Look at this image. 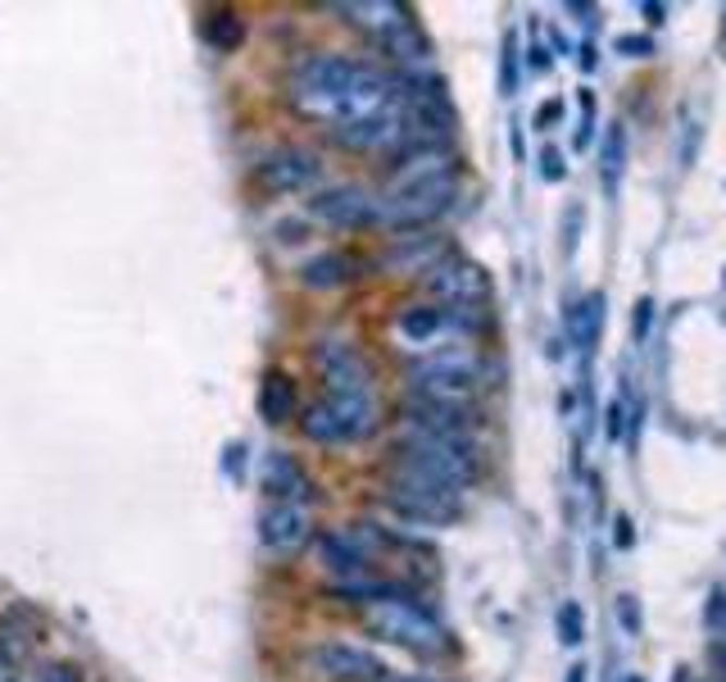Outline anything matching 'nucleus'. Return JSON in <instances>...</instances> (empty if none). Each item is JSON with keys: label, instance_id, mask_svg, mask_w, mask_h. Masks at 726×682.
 Returning <instances> with one entry per match:
<instances>
[{"label": "nucleus", "instance_id": "nucleus-1", "mask_svg": "<svg viewBox=\"0 0 726 682\" xmlns=\"http://www.w3.org/2000/svg\"><path fill=\"white\" fill-rule=\"evenodd\" d=\"M291 106L304 119L327 123V133L354 128V123L386 119L404 110L400 73H386L354 55H309L291 73Z\"/></svg>", "mask_w": 726, "mask_h": 682}, {"label": "nucleus", "instance_id": "nucleus-2", "mask_svg": "<svg viewBox=\"0 0 726 682\" xmlns=\"http://www.w3.org/2000/svg\"><path fill=\"white\" fill-rule=\"evenodd\" d=\"M386 473H409V478H423V483H440V487L463 492V487H473L481 478V446H477V437L400 433Z\"/></svg>", "mask_w": 726, "mask_h": 682}, {"label": "nucleus", "instance_id": "nucleus-3", "mask_svg": "<svg viewBox=\"0 0 726 682\" xmlns=\"http://www.w3.org/2000/svg\"><path fill=\"white\" fill-rule=\"evenodd\" d=\"M486 387V360L468 342L436 346L409 364V396L436 400V406H477Z\"/></svg>", "mask_w": 726, "mask_h": 682}, {"label": "nucleus", "instance_id": "nucleus-4", "mask_svg": "<svg viewBox=\"0 0 726 682\" xmlns=\"http://www.w3.org/2000/svg\"><path fill=\"white\" fill-rule=\"evenodd\" d=\"M363 619H368V628L391 642V646H404V650H418V655H440L450 650V637L446 628H440V619L431 610H423L413 596H386V600H373L368 610H363Z\"/></svg>", "mask_w": 726, "mask_h": 682}, {"label": "nucleus", "instance_id": "nucleus-5", "mask_svg": "<svg viewBox=\"0 0 726 682\" xmlns=\"http://www.w3.org/2000/svg\"><path fill=\"white\" fill-rule=\"evenodd\" d=\"M454 200H459V173H446V178H431V183H413V187H396L377 200V227H391V233H423L427 223L450 214Z\"/></svg>", "mask_w": 726, "mask_h": 682}, {"label": "nucleus", "instance_id": "nucleus-6", "mask_svg": "<svg viewBox=\"0 0 726 682\" xmlns=\"http://www.w3.org/2000/svg\"><path fill=\"white\" fill-rule=\"evenodd\" d=\"M381 500L391 514H400L404 523H418V528H446L463 514V492L423 483V478H409V473H386Z\"/></svg>", "mask_w": 726, "mask_h": 682}, {"label": "nucleus", "instance_id": "nucleus-7", "mask_svg": "<svg viewBox=\"0 0 726 682\" xmlns=\"http://www.w3.org/2000/svg\"><path fill=\"white\" fill-rule=\"evenodd\" d=\"M300 433L323 446L363 442L377 433V406H373V396H323L318 406L304 410Z\"/></svg>", "mask_w": 726, "mask_h": 682}, {"label": "nucleus", "instance_id": "nucleus-8", "mask_svg": "<svg viewBox=\"0 0 726 682\" xmlns=\"http://www.w3.org/2000/svg\"><path fill=\"white\" fill-rule=\"evenodd\" d=\"M423 287L436 296V306H454V310H477L490 296V277L481 264L463 260V256H446L436 269L423 273Z\"/></svg>", "mask_w": 726, "mask_h": 682}, {"label": "nucleus", "instance_id": "nucleus-9", "mask_svg": "<svg viewBox=\"0 0 726 682\" xmlns=\"http://www.w3.org/2000/svg\"><path fill=\"white\" fill-rule=\"evenodd\" d=\"M323 178V160L304 146H281L273 156H264L254 164V183L268 196H287V191H304Z\"/></svg>", "mask_w": 726, "mask_h": 682}, {"label": "nucleus", "instance_id": "nucleus-10", "mask_svg": "<svg viewBox=\"0 0 726 682\" xmlns=\"http://www.w3.org/2000/svg\"><path fill=\"white\" fill-rule=\"evenodd\" d=\"M400 427L418 437H473L477 433V406H436V400L409 396L400 410Z\"/></svg>", "mask_w": 726, "mask_h": 682}, {"label": "nucleus", "instance_id": "nucleus-11", "mask_svg": "<svg viewBox=\"0 0 726 682\" xmlns=\"http://www.w3.org/2000/svg\"><path fill=\"white\" fill-rule=\"evenodd\" d=\"M314 364H318V377L327 383V396H373L368 392L373 369L350 342H323L314 350Z\"/></svg>", "mask_w": 726, "mask_h": 682}, {"label": "nucleus", "instance_id": "nucleus-12", "mask_svg": "<svg viewBox=\"0 0 726 682\" xmlns=\"http://www.w3.org/2000/svg\"><path fill=\"white\" fill-rule=\"evenodd\" d=\"M309 665H314L327 682H386V669L373 650L350 646V642H323L309 650Z\"/></svg>", "mask_w": 726, "mask_h": 682}, {"label": "nucleus", "instance_id": "nucleus-13", "mask_svg": "<svg viewBox=\"0 0 726 682\" xmlns=\"http://www.w3.org/2000/svg\"><path fill=\"white\" fill-rule=\"evenodd\" d=\"M309 214L331 227H346V233H359V227H377V200L363 187L341 183V187H323L309 200Z\"/></svg>", "mask_w": 726, "mask_h": 682}, {"label": "nucleus", "instance_id": "nucleus-14", "mask_svg": "<svg viewBox=\"0 0 726 682\" xmlns=\"http://www.w3.org/2000/svg\"><path fill=\"white\" fill-rule=\"evenodd\" d=\"M309 537H314V514H309V505L277 500L264 510V519H259V542L273 555H296L300 546H309Z\"/></svg>", "mask_w": 726, "mask_h": 682}, {"label": "nucleus", "instance_id": "nucleus-15", "mask_svg": "<svg viewBox=\"0 0 726 682\" xmlns=\"http://www.w3.org/2000/svg\"><path fill=\"white\" fill-rule=\"evenodd\" d=\"M336 14H346V23L363 28L377 46L386 37H396L400 28H409V23H418L413 10L400 5V0H350V5H336Z\"/></svg>", "mask_w": 726, "mask_h": 682}, {"label": "nucleus", "instance_id": "nucleus-16", "mask_svg": "<svg viewBox=\"0 0 726 682\" xmlns=\"http://www.w3.org/2000/svg\"><path fill=\"white\" fill-rule=\"evenodd\" d=\"M446 256H454L450 241H440V237H404L400 246L386 250V264L400 269V273H427Z\"/></svg>", "mask_w": 726, "mask_h": 682}, {"label": "nucleus", "instance_id": "nucleus-17", "mask_svg": "<svg viewBox=\"0 0 726 682\" xmlns=\"http://www.w3.org/2000/svg\"><path fill=\"white\" fill-rule=\"evenodd\" d=\"M323 565L331 573H341V583L368 573V550L354 537V528H346V533H323Z\"/></svg>", "mask_w": 726, "mask_h": 682}, {"label": "nucleus", "instance_id": "nucleus-18", "mask_svg": "<svg viewBox=\"0 0 726 682\" xmlns=\"http://www.w3.org/2000/svg\"><path fill=\"white\" fill-rule=\"evenodd\" d=\"M350 277H359V260L341 256V250H323V256L304 260L300 264V283L314 287V292H327V287H346Z\"/></svg>", "mask_w": 726, "mask_h": 682}, {"label": "nucleus", "instance_id": "nucleus-19", "mask_svg": "<svg viewBox=\"0 0 726 682\" xmlns=\"http://www.w3.org/2000/svg\"><path fill=\"white\" fill-rule=\"evenodd\" d=\"M296 410H300L296 383H291L287 373L268 369V373H264V383H259V414H264L268 423H287V419H296Z\"/></svg>", "mask_w": 726, "mask_h": 682}, {"label": "nucleus", "instance_id": "nucleus-20", "mask_svg": "<svg viewBox=\"0 0 726 682\" xmlns=\"http://www.w3.org/2000/svg\"><path fill=\"white\" fill-rule=\"evenodd\" d=\"M268 492L277 500H287V505H309V492H314V487H309V473L291 460V455L277 450L268 460Z\"/></svg>", "mask_w": 726, "mask_h": 682}, {"label": "nucleus", "instance_id": "nucleus-21", "mask_svg": "<svg viewBox=\"0 0 726 682\" xmlns=\"http://www.w3.org/2000/svg\"><path fill=\"white\" fill-rule=\"evenodd\" d=\"M600 327H604V296L590 292L586 300H577L573 314H567V333H573V346L581 356H590L594 342H600Z\"/></svg>", "mask_w": 726, "mask_h": 682}, {"label": "nucleus", "instance_id": "nucleus-22", "mask_svg": "<svg viewBox=\"0 0 726 682\" xmlns=\"http://www.w3.org/2000/svg\"><path fill=\"white\" fill-rule=\"evenodd\" d=\"M622 160H627V133H622V128H609V137H604V156H600V173H604V191H609V196H617Z\"/></svg>", "mask_w": 726, "mask_h": 682}, {"label": "nucleus", "instance_id": "nucleus-23", "mask_svg": "<svg viewBox=\"0 0 726 682\" xmlns=\"http://www.w3.org/2000/svg\"><path fill=\"white\" fill-rule=\"evenodd\" d=\"M204 41L218 50H237L246 41V23L237 14H210L204 18Z\"/></svg>", "mask_w": 726, "mask_h": 682}, {"label": "nucleus", "instance_id": "nucleus-24", "mask_svg": "<svg viewBox=\"0 0 726 682\" xmlns=\"http://www.w3.org/2000/svg\"><path fill=\"white\" fill-rule=\"evenodd\" d=\"M581 637H586V615H581L577 600H567L559 610V642L563 646H581Z\"/></svg>", "mask_w": 726, "mask_h": 682}, {"label": "nucleus", "instance_id": "nucleus-25", "mask_svg": "<svg viewBox=\"0 0 726 682\" xmlns=\"http://www.w3.org/2000/svg\"><path fill=\"white\" fill-rule=\"evenodd\" d=\"M577 150H586L590 141H594V96L590 91H581V128H577Z\"/></svg>", "mask_w": 726, "mask_h": 682}, {"label": "nucleus", "instance_id": "nucleus-26", "mask_svg": "<svg viewBox=\"0 0 726 682\" xmlns=\"http://www.w3.org/2000/svg\"><path fill=\"white\" fill-rule=\"evenodd\" d=\"M563 173H567V169H563V156H559L554 146H544V150H540V178H544V183H563Z\"/></svg>", "mask_w": 726, "mask_h": 682}, {"label": "nucleus", "instance_id": "nucleus-27", "mask_svg": "<svg viewBox=\"0 0 726 682\" xmlns=\"http://www.w3.org/2000/svg\"><path fill=\"white\" fill-rule=\"evenodd\" d=\"M500 87H504V96L517 91V46H513V37L504 41V78H500Z\"/></svg>", "mask_w": 726, "mask_h": 682}, {"label": "nucleus", "instance_id": "nucleus-28", "mask_svg": "<svg viewBox=\"0 0 726 682\" xmlns=\"http://www.w3.org/2000/svg\"><path fill=\"white\" fill-rule=\"evenodd\" d=\"M617 50L631 60H644V55H654V37H617Z\"/></svg>", "mask_w": 726, "mask_h": 682}, {"label": "nucleus", "instance_id": "nucleus-29", "mask_svg": "<svg viewBox=\"0 0 726 682\" xmlns=\"http://www.w3.org/2000/svg\"><path fill=\"white\" fill-rule=\"evenodd\" d=\"M650 314H654V300L644 296L640 306H636V327H631V333H636V342H644V337H650Z\"/></svg>", "mask_w": 726, "mask_h": 682}, {"label": "nucleus", "instance_id": "nucleus-30", "mask_svg": "<svg viewBox=\"0 0 726 682\" xmlns=\"http://www.w3.org/2000/svg\"><path fill=\"white\" fill-rule=\"evenodd\" d=\"M622 433H627V410H622V406H617V400H613V406H609V437L617 442Z\"/></svg>", "mask_w": 726, "mask_h": 682}, {"label": "nucleus", "instance_id": "nucleus-31", "mask_svg": "<svg viewBox=\"0 0 726 682\" xmlns=\"http://www.w3.org/2000/svg\"><path fill=\"white\" fill-rule=\"evenodd\" d=\"M41 682H83V673L68 669V665H50V669L41 673Z\"/></svg>", "mask_w": 726, "mask_h": 682}, {"label": "nucleus", "instance_id": "nucleus-32", "mask_svg": "<svg viewBox=\"0 0 726 682\" xmlns=\"http://www.w3.org/2000/svg\"><path fill=\"white\" fill-rule=\"evenodd\" d=\"M617 605H622V623H627V633H636V628H640V615H636V596H622Z\"/></svg>", "mask_w": 726, "mask_h": 682}, {"label": "nucleus", "instance_id": "nucleus-33", "mask_svg": "<svg viewBox=\"0 0 726 682\" xmlns=\"http://www.w3.org/2000/svg\"><path fill=\"white\" fill-rule=\"evenodd\" d=\"M613 528H617L613 542H617L622 550H627V546H631V519H627V514H617V523H613Z\"/></svg>", "mask_w": 726, "mask_h": 682}, {"label": "nucleus", "instance_id": "nucleus-34", "mask_svg": "<svg viewBox=\"0 0 726 682\" xmlns=\"http://www.w3.org/2000/svg\"><path fill=\"white\" fill-rule=\"evenodd\" d=\"M527 60H531V69H550V50H544L540 41H531V55Z\"/></svg>", "mask_w": 726, "mask_h": 682}, {"label": "nucleus", "instance_id": "nucleus-35", "mask_svg": "<svg viewBox=\"0 0 726 682\" xmlns=\"http://www.w3.org/2000/svg\"><path fill=\"white\" fill-rule=\"evenodd\" d=\"M559 119V100H550V106H544L540 114H536V123H540V128H544V123H554Z\"/></svg>", "mask_w": 726, "mask_h": 682}, {"label": "nucleus", "instance_id": "nucleus-36", "mask_svg": "<svg viewBox=\"0 0 726 682\" xmlns=\"http://www.w3.org/2000/svg\"><path fill=\"white\" fill-rule=\"evenodd\" d=\"M663 14H667L663 5H644V18H650V23H663Z\"/></svg>", "mask_w": 726, "mask_h": 682}, {"label": "nucleus", "instance_id": "nucleus-37", "mask_svg": "<svg viewBox=\"0 0 726 682\" xmlns=\"http://www.w3.org/2000/svg\"><path fill=\"white\" fill-rule=\"evenodd\" d=\"M577 64H581V69H594V50H590V46H581V55H577Z\"/></svg>", "mask_w": 726, "mask_h": 682}, {"label": "nucleus", "instance_id": "nucleus-38", "mask_svg": "<svg viewBox=\"0 0 726 682\" xmlns=\"http://www.w3.org/2000/svg\"><path fill=\"white\" fill-rule=\"evenodd\" d=\"M567 682H586V665H573V669H567Z\"/></svg>", "mask_w": 726, "mask_h": 682}, {"label": "nucleus", "instance_id": "nucleus-39", "mask_svg": "<svg viewBox=\"0 0 726 682\" xmlns=\"http://www.w3.org/2000/svg\"><path fill=\"white\" fill-rule=\"evenodd\" d=\"M386 682H436V678H418V673H404V678H386Z\"/></svg>", "mask_w": 726, "mask_h": 682}, {"label": "nucleus", "instance_id": "nucleus-40", "mask_svg": "<svg viewBox=\"0 0 726 682\" xmlns=\"http://www.w3.org/2000/svg\"><path fill=\"white\" fill-rule=\"evenodd\" d=\"M627 682H644V678H627Z\"/></svg>", "mask_w": 726, "mask_h": 682}, {"label": "nucleus", "instance_id": "nucleus-41", "mask_svg": "<svg viewBox=\"0 0 726 682\" xmlns=\"http://www.w3.org/2000/svg\"><path fill=\"white\" fill-rule=\"evenodd\" d=\"M5 682H14V678H5Z\"/></svg>", "mask_w": 726, "mask_h": 682}]
</instances>
